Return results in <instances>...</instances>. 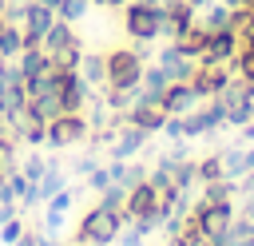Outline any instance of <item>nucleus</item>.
Returning <instances> with one entry per match:
<instances>
[{"mask_svg": "<svg viewBox=\"0 0 254 246\" xmlns=\"http://www.w3.org/2000/svg\"><path fill=\"white\" fill-rule=\"evenodd\" d=\"M123 222H127V218H123V210L95 202V206L79 218V226L71 230V242H75V246H111V242L119 238Z\"/></svg>", "mask_w": 254, "mask_h": 246, "instance_id": "nucleus-1", "label": "nucleus"}, {"mask_svg": "<svg viewBox=\"0 0 254 246\" xmlns=\"http://www.w3.org/2000/svg\"><path fill=\"white\" fill-rule=\"evenodd\" d=\"M40 48H44V56H48L56 67H79L83 44H79V36H75V28H71L67 20L56 16V24L40 36Z\"/></svg>", "mask_w": 254, "mask_h": 246, "instance_id": "nucleus-2", "label": "nucleus"}, {"mask_svg": "<svg viewBox=\"0 0 254 246\" xmlns=\"http://www.w3.org/2000/svg\"><path fill=\"white\" fill-rule=\"evenodd\" d=\"M123 218L127 222H139L147 234L151 230H159V222H163V214H159V190H155V183H135V186H127V198H123Z\"/></svg>", "mask_w": 254, "mask_h": 246, "instance_id": "nucleus-3", "label": "nucleus"}, {"mask_svg": "<svg viewBox=\"0 0 254 246\" xmlns=\"http://www.w3.org/2000/svg\"><path fill=\"white\" fill-rule=\"evenodd\" d=\"M87 131H91V123H87L83 111H60L56 119H48V127H44V143H48L52 151H67V147L87 143Z\"/></svg>", "mask_w": 254, "mask_h": 246, "instance_id": "nucleus-4", "label": "nucleus"}, {"mask_svg": "<svg viewBox=\"0 0 254 246\" xmlns=\"http://www.w3.org/2000/svg\"><path fill=\"white\" fill-rule=\"evenodd\" d=\"M143 52L139 48H111L107 52V79L103 87H123V91H135L139 87V75H143Z\"/></svg>", "mask_w": 254, "mask_h": 246, "instance_id": "nucleus-5", "label": "nucleus"}, {"mask_svg": "<svg viewBox=\"0 0 254 246\" xmlns=\"http://www.w3.org/2000/svg\"><path fill=\"white\" fill-rule=\"evenodd\" d=\"M187 222H194L210 242H218L226 234V226L234 222V202H202V198H194L190 210H187Z\"/></svg>", "mask_w": 254, "mask_h": 246, "instance_id": "nucleus-6", "label": "nucleus"}, {"mask_svg": "<svg viewBox=\"0 0 254 246\" xmlns=\"http://www.w3.org/2000/svg\"><path fill=\"white\" fill-rule=\"evenodd\" d=\"M123 119L135 123V127H143L147 135H155V131H163V123L171 119V111L163 107L159 95H143V91L135 87V99H131V107L123 111Z\"/></svg>", "mask_w": 254, "mask_h": 246, "instance_id": "nucleus-7", "label": "nucleus"}, {"mask_svg": "<svg viewBox=\"0 0 254 246\" xmlns=\"http://www.w3.org/2000/svg\"><path fill=\"white\" fill-rule=\"evenodd\" d=\"M163 8V4H159ZM159 8H147L139 0L123 4V32L135 40V44H151L159 36Z\"/></svg>", "mask_w": 254, "mask_h": 246, "instance_id": "nucleus-8", "label": "nucleus"}, {"mask_svg": "<svg viewBox=\"0 0 254 246\" xmlns=\"http://www.w3.org/2000/svg\"><path fill=\"white\" fill-rule=\"evenodd\" d=\"M230 79H234V67H230V63H222V60H198V63H194V71H190V87L198 91V99L218 95Z\"/></svg>", "mask_w": 254, "mask_h": 246, "instance_id": "nucleus-9", "label": "nucleus"}, {"mask_svg": "<svg viewBox=\"0 0 254 246\" xmlns=\"http://www.w3.org/2000/svg\"><path fill=\"white\" fill-rule=\"evenodd\" d=\"M147 131L143 127H135V123H119V131H115V139H111V159H135L143 147H147Z\"/></svg>", "mask_w": 254, "mask_h": 246, "instance_id": "nucleus-10", "label": "nucleus"}, {"mask_svg": "<svg viewBox=\"0 0 254 246\" xmlns=\"http://www.w3.org/2000/svg\"><path fill=\"white\" fill-rule=\"evenodd\" d=\"M163 107L171 111V115H187V111H194V103H198V91L190 87V79H171L167 87H163Z\"/></svg>", "mask_w": 254, "mask_h": 246, "instance_id": "nucleus-11", "label": "nucleus"}, {"mask_svg": "<svg viewBox=\"0 0 254 246\" xmlns=\"http://www.w3.org/2000/svg\"><path fill=\"white\" fill-rule=\"evenodd\" d=\"M234 52H238V36H234V28H218V32L206 36V52H202V60H222V63H230Z\"/></svg>", "mask_w": 254, "mask_h": 246, "instance_id": "nucleus-12", "label": "nucleus"}, {"mask_svg": "<svg viewBox=\"0 0 254 246\" xmlns=\"http://www.w3.org/2000/svg\"><path fill=\"white\" fill-rule=\"evenodd\" d=\"M171 44L183 52V56H190L194 63L202 60V52H206V32L198 28V24H190V28H179L175 36H171Z\"/></svg>", "mask_w": 254, "mask_h": 246, "instance_id": "nucleus-13", "label": "nucleus"}, {"mask_svg": "<svg viewBox=\"0 0 254 246\" xmlns=\"http://www.w3.org/2000/svg\"><path fill=\"white\" fill-rule=\"evenodd\" d=\"M155 63H159L171 79H190V71H194V60H190V56H183L175 44H167V48H163V56H159Z\"/></svg>", "mask_w": 254, "mask_h": 246, "instance_id": "nucleus-14", "label": "nucleus"}, {"mask_svg": "<svg viewBox=\"0 0 254 246\" xmlns=\"http://www.w3.org/2000/svg\"><path fill=\"white\" fill-rule=\"evenodd\" d=\"M214 246H254V222L242 218V214H234V222L226 226V234Z\"/></svg>", "mask_w": 254, "mask_h": 246, "instance_id": "nucleus-15", "label": "nucleus"}, {"mask_svg": "<svg viewBox=\"0 0 254 246\" xmlns=\"http://www.w3.org/2000/svg\"><path fill=\"white\" fill-rule=\"evenodd\" d=\"M75 71H79L87 83H103V79H107V56H103V52H83Z\"/></svg>", "mask_w": 254, "mask_h": 246, "instance_id": "nucleus-16", "label": "nucleus"}, {"mask_svg": "<svg viewBox=\"0 0 254 246\" xmlns=\"http://www.w3.org/2000/svg\"><path fill=\"white\" fill-rule=\"evenodd\" d=\"M20 52H24V28L12 24V20H4V28H0V56L4 60H16Z\"/></svg>", "mask_w": 254, "mask_h": 246, "instance_id": "nucleus-17", "label": "nucleus"}, {"mask_svg": "<svg viewBox=\"0 0 254 246\" xmlns=\"http://www.w3.org/2000/svg\"><path fill=\"white\" fill-rule=\"evenodd\" d=\"M167 83H171V75H167L159 63H143V75H139V91H143V95H163Z\"/></svg>", "mask_w": 254, "mask_h": 246, "instance_id": "nucleus-18", "label": "nucleus"}, {"mask_svg": "<svg viewBox=\"0 0 254 246\" xmlns=\"http://www.w3.org/2000/svg\"><path fill=\"white\" fill-rule=\"evenodd\" d=\"M234 179H210V183H202V202H234Z\"/></svg>", "mask_w": 254, "mask_h": 246, "instance_id": "nucleus-19", "label": "nucleus"}, {"mask_svg": "<svg viewBox=\"0 0 254 246\" xmlns=\"http://www.w3.org/2000/svg\"><path fill=\"white\" fill-rule=\"evenodd\" d=\"M167 4V16H171V36L179 28H190L194 24V4L190 0H163Z\"/></svg>", "mask_w": 254, "mask_h": 246, "instance_id": "nucleus-20", "label": "nucleus"}, {"mask_svg": "<svg viewBox=\"0 0 254 246\" xmlns=\"http://www.w3.org/2000/svg\"><path fill=\"white\" fill-rule=\"evenodd\" d=\"M64 186H67V175H64V171H60V163H56V167H48V171H44V179L36 183V194H40V202H48V198H52L56 190H64Z\"/></svg>", "mask_w": 254, "mask_h": 246, "instance_id": "nucleus-21", "label": "nucleus"}, {"mask_svg": "<svg viewBox=\"0 0 254 246\" xmlns=\"http://www.w3.org/2000/svg\"><path fill=\"white\" fill-rule=\"evenodd\" d=\"M194 171H198V183H210V179H226V175H222V151L194 159Z\"/></svg>", "mask_w": 254, "mask_h": 246, "instance_id": "nucleus-22", "label": "nucleus"}, {"mask_svg": "<svg viewBox=\"0 0 254 246\" xmlns=\"http://www.w3.org/2000/svg\"><path fill=\"white\" fill-rule=\"evenodd\" d=\"M48 167H56V159H48V155H40V151H32V155H24V163H20V171H24V175H28L32 183H40Z\"/></svg>", "mask_w": 254, "mask_h": 246, "instance_id": "nucleus-23", "label": "nucleus"}, {"mask_svg": "<svg viewBox=\"0 0 254 246\" xmlns=\"http://www.w3.org/2000/svg\"><path fill=\"white\" fill-rule=\"evenodd\" d=\"M171 246H214V242H210V238H206L194 222H183V230L171 238Z\"/></svg>", "mask_w": 254, "mask_h": 246, "instance_id": "nucleus-24", "label": "nucleus"}, {"mask_svg": "<svg viewBox=\"0 0 254 246\" xmlns=\"http://www.w3.org/2000/svg\"><path fill=\"white\" fill-rule=\"evenodd\" d=\"M131 99H135V91H123V87H103V103H107V111L115 115H123L127 107H131Z\"/></svg>", "mask_w": 254, "mask_h": 246, "instance_id": "nucleus-25", "label": "nucleus"}, {"mask_svg": "<svg viewBox=\"0 0 254 246\" xmlns=\"http://www.w3.org/2000/svg\"><path fill=\"white\" fill-rule=\"evenodd\" d=\"M222 175H226V179H234V183H238V179L246 175V163H242V151H222Z\"/></svg>", "mask_w": 254, "mask_h": 246, "instance_id": "nucleus-26", "label": "nucleus"}, {"mask_svg": "<svg viewBox=\"0 0 254 246\" xmlns=\"http://www.w3.org/2000/svg\"><path fill=\"white\" fill-rule=\"evenodd\" d=\"M56 16H60V20H67V24H75V20H83V16H87V0H60Z\"/></svg>", "mask_w": 254, "mask_h": 246, "instance_id": "nucleus-27", "label": "nucleus"}, {"mask_svg": "<svg viewBox=\"0 0 254 246\" xmlns=\"http://www.w3.org/2000/svg\"><path fill=\"white\" fill-rule=\"evenodd\" d=\"M24 230H28V226H24V218L16 214V218H8V222H0V242H4V246H12V242H16L20 234H24Z\"/></svg>", "mask_w": 254, "mask_h": 246, "instance_id": "nucleus-28", "label": "nucleus"}, {"mask_svg": "<svg viewBox=\"0 0 254 246\" xmlns=\"http://www.w3.org/2000/svg\"><path fill=\"white\" fill-rule=\"evenodd\" d=\"M107 186H111V171L95 163V167H91V175H87V190H95V194H99V190H107Z\"/></svg>", "mask_w": 254, "mask_h": 246, "instance_id": "nucleus-29", "label": "nucleus"}, {"mask_svg": "<svg viewBox=\"0 0 254 246\" xmlns=\"http://www.w3.org/2000/svg\"><path fill=\"white\" fill-rule=\"evenodd\" d=\"M71 202H75V190H67V186H64V190H56V194L48 198V210H60V214H67V210H71Z\"/></svg>", "mask_w": 254, "mask_h": 246, "instance_id": "nucleus-30", "label": "nucleus"}, {"mask_svg": "<svg viewBox=\"0 0 254 246\" xmlns=\"http://www.w3.org/2000/svg\"><path fill=\"white\" fill-rule=\"evenodd\" d=\"M40 238H44V230H24L12 246H40Z\"/></svg>", "mask_w": 254, "mask_h": 246, "instance_id": "nucleus-31", "label": "nucleus"}, {"mask_svg": "<svg viewBox=\"0 0 254 246\" xmlns=\"http://www.w3.org/2000/svg\"><path fill=\"white\" fill-rule=\"evenodd\" d=\"M91 167H95V159H75V163H71V175L87 179V175H91Z\"/></svg>", "mask_w": 254, "mask_h": 246, "instance_id": "nucleus-32", "label": "nucleus"}, {"mask_svg": "<svg viewBox=\"0 0 254 246\" xmlns=\"http://www.w3.org/2000/svg\"><path fill=\"white\" fill-rule=\"evenodd\" d=\"M234 190H238V194H254V171H246V175L234 183Z\"/></svg>", "mask_w": 254, "mask_h": 246, "instance_id": "nucleus-33", "label": "nucleus"}, {"mask_svg": "<svg viewBox=\"0 0 254 246\" xmlns=\"http://www.w3.org/2000/svg\"><path fill=\"white\" fill-rule=\"evenodd\" d=\"M16 214H20L16 202H0V222H8V218H16Z\"/></svg>", "mask_w": 254, "mask_h": 246, "instance_id": "nucleus-34", "label": "nucleus"}, {"mask_svg": "<svg viewBox=\"0 0 254 246\" xmlns=\"http://www.w3.org/2000/svg\"><path fill=\"white\" fill-rule=\"evenodd\" d=\"M242 218H250V222H254V194H246V206H242Z\"/></svg>", "mask_w": 254, "mask_h": 246, "instance_id": "nucleus-35", "label": "nucleus"}, {"mask_svg": "<svg viewBox=\"0 0 254 246\" xmlns=\"http://www.w3.org/2000/svg\"><path fill=\"white\" fill-rule=\"evenodd\" d=\"M242 163H246V171H254V147H250V151H242Z\"/></svg>", "mask_w": 254, "mask_h": 246, "instance_id": "nucleus-36", "label": "nucleus"}, {"mask_svg": "<svg viewBox=\"0 0 254 246\" xmlns=\"http://www.w3.org/2000/svg\"><path fill=\"white\" fill-rule=\"evenodd\" d=\"M91 4H103V8H123L127 0H91Z\"/></svg>", "mask_w": 254, "mask_h": 246, "instance_id": "nucleus-37", "label": "nucleus"}, {"mask_svg": "<svg viewBox=\"0 0 254 246\" xmlns=\"http://www.w3.org/2000/svg\"><path fill=\"white\" fill-rule=\"evenodd\" d=\"M40 246H64V242H60L56 234H44V238H40Z\"/></svg>", "mask_w": 254, "mask_h": 246, "instance_id": "nucleus-38", "label": "nucleus"}, {"mask_svg": "<svg viewBox=\"0 0 254 246\" xmlns=\"http://www.w3.org/2000/svg\"><path fill=\"white\" fill-rule=\"evenodd\" d=\"M139 4H147V8H159V4H163V0H139Z\"/></svg>", "mask_w": 254, "mask_h": 246, "instance_id": "nucleus-39", "label": "nucleus"}, {"mask_svg": "<svg viewBox=\"0 0 254 246\" xmlns=\"http://www.w3.org/2000/svg\"><path fill=\"white\" fill-rule=\"evenodd\" d=\"M190 4H194V8H206V4H214V0H190Z\"/></svg>", "mask_w": 254, "mask_h": 246, "instance_id": "nucleus-40", "label": "nucleus"}, {"mask_svg": "<svg viewBox=\"0 0 254 246\" xmlns=\"http://www.w3.org/2000/svg\"><path fill=\"white\" fill-rule=\"evenodd\" d=\"M238 8H246V12H254V0H242V4H238Z\"/></svg>", "mask_w": 254, "mask_h": 246, "instance_id": "nucleus-41", "label": "nucleus"}, {"mask_svg": "<svg viewBox=\"0 0 254 246\" xmlns=\"http://www.w3.org/2000/svg\"><path fill=\"white\" fill-rule=\"evenodd\" d=\"M0 179H4V163H0Z\"/></svg>", "mask_w": 254, "mask_h": 246, "instance_id": "nucleus-42", "label": "nucleus"}]
</instances>
